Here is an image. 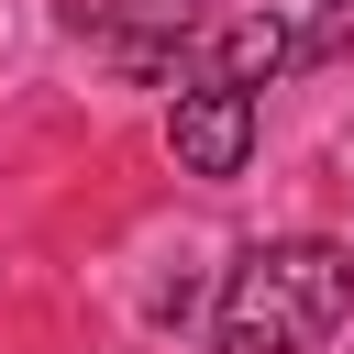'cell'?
Here are the masks:
<instances>
[{
	"label": "cell",
	"instance_id": "1",
	"mask_svg": "<svg viewBox=\"0 0 354 354\" xmlns=\"http://www.w3.org/2000/svg\"><path fill=\"white\" fill-rule=\"evenodd\" d=\"M343 310H354V254L343 243H321V232L254 243L221 277V354H310L321 332H343Z\"/></svg>",
	"mask_w": 354,
	"mask_h": 354
},
{
	"label": "cell",
	"instance_id": "2",
	"mask_svg": "<svg viewBox=\"0 0 354 354\" xmlns=\"http://www.w3.org/2000/svg\"><path fill=\"white\" fill-rule=\"evenodd\" d=\"M166 144H177V166H188V177H243V155H254V88H232V77L177 88Z\"/></svg>",
	"mask_w": 354,
	"mask_h": 354
},
{
	"label": "cell",
	"instance_id": "3",
	"mask_svg": "<svg viewBox=\"0 0 354 354\" xmlns=\"http://www.w3.org/2000/svg\"><path fill=\"white\" fill-rule=\"evenodd\" d=\"M288 55H299V44H288L277 22H232V33L210 44V77H232V88H266V77L288 66Z\"/></svg>",
	"mask_w": 354,
	"mask_h": 354
},
{
	"label": "cell",
	"instance_id": "4",
	"mask_svg": "<svg viewBox=\"0 0 354 354\" xmlns=\"http://www.w3.org/2000/svg\"><path fill=\"white\" fill-rule=\"evenodd\" d=\"M299 55H354V0H332V11L299 33Z\"/></svg>",
	"mask_w": 354,
	"mask_h": 354
}]
</instances>
